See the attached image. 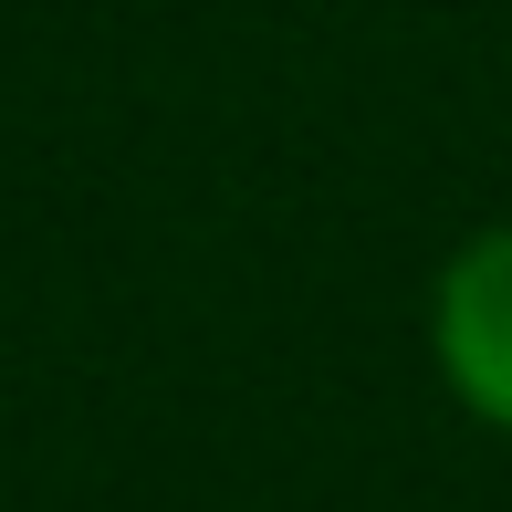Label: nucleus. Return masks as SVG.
<instances>
[{"mask_svg": "<svg viewBox=\"0 0 512 512\" xmlns=\"http://www.w3.org/2000/svg\"><path fill=\"white\" fill-rule=\"evenodd\" d=\"M429 345H439V377L460 387V408L512 429V220L450 251V272L429 293Z\"/></svg>", "mask_w": 512, "mask_h": 512, "instance_id": "1", "label": "nucleus"}]
</instances>
